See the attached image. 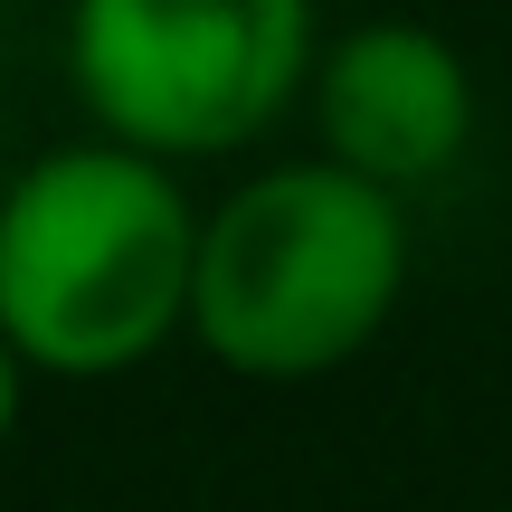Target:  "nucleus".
Masks as SVG:
<instances>
[{"label":"nucleus","instance_id":"nucleus-1","mask_svg":"<svg viewBox=\"0 0 512 512\" xmlns=\"http://www.w3.org/2000/svg\"><path fill=\"white\" fill-rule=\"evenodd\" d=\"M200 209L143 143H57L0 181V332L38 380H114L190 332Z\"/></svg>","mask_w":512,"mask_h":512},{"label":"nucleus","instance_id":"nucleus-2","mask_svg":"<svg viewBox=\"0 0 512 512\" xmlns=\"http://www.w3.org/2000/svg\"><path fill=\"white\" fill-rule=\"evenodd\" d=\"M408 294V209L351 162H275L200 209L190 342L238 380H323L361 361Z\"/></svg>","mask_w":512,"mask_h":512},{"label":"nucleus","instance_id":"nucleus-3","mask_svg":"<svg viewBox=\"0 0 512 512\" xmlns=\"http://www.w3.org/2000/svg\"><path fill=\"white\" fill-rule=\"evenodd\" d=\"M313 0H67V86L162 162L238 152L313 76Z\"/></svg>","mask_w":512,"mask_h":512},{"label":"nucleus","instance_id":"nucleus-4","mask_svg":"<svg viewBox=\"0 0 512 512\" xmlns=\"http://www.w3.org/2000/svg\"><path fill=\"white\" fill-rule=\"evenodd\" d=\"M313 133L332 162L370 171L408 200L475 143V67L427 19H361L332 48H313Z\"/></svg>","mask_w":512,"mask_h":512},{"label":"nucleus","instance_id":"nucleus-5","mask_svg":"<svg viewBox=\"0 0 512 512\" xmlns=\"http://www.w3.org/2000/svg\"><path fill=\"white\" fill-rule=\"evenodd\" d=\"M19 408H29V361H19V342H10V332H0V446H10Z\"/></svg>","mask_w":512,"mask_h":512},{"label":"nucleus","instance_id":"nucleus-6","mask_svg":"<svg viewBox=\"0 0 512 512\" xmlns=\"http://www.w3.org/2000/svg\"><path fill=\"white\" fill-rule=\"evenodd\" d=\"M0 181H10V162H0Z\"/></svg>","mask_w":512,"mask_h":512}]
</instances>
